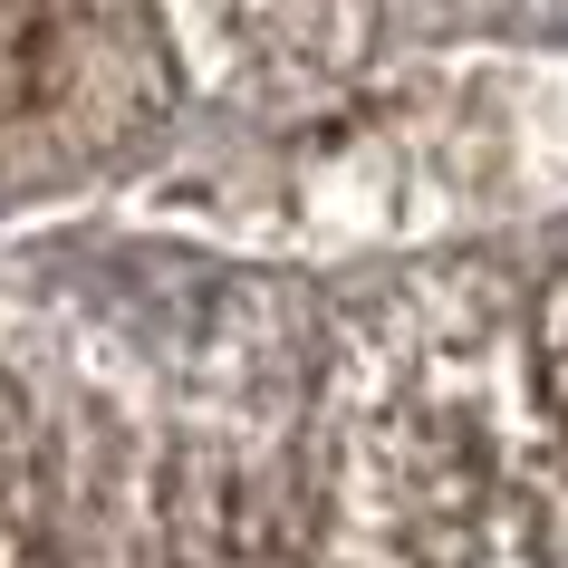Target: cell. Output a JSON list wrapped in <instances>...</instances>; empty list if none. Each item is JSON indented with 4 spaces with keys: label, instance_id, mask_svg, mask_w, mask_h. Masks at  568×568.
Listing matches in <instances>:
<instances>
[{
    "label": "cell",
    "instance_id": "cell-5",
    "mask_svg": "<svg viewBox=\"0 0 568 568\" xmlns=\"http://www.w3.org/2000/svg\"><path fill=\"white\" fill-rule=\"evenodd\" d=\"M549 357H559V395H568V290H559V308H549Z\"/></svg>",
    "mask_w": 568,
    "mask_h": 568
},
{
    "label": "cell",
    "instance_id": "cell-3",
    "mask_svg": "<svg viewBox=\"0 0 568 568\" xmlns=\"http://www.w3.org/2000/svg\"><path fill=\"white\" fill-rule=\"evenodd\" d=\"M415 30H453V39H539L568 30V0H376Z\"/></svg>",
    "mask_w": 568,
    "mask_h": 568
},
{
    "label": "cell",
    "instance_id": "cell-2",
    "mask_svg": "<svg viewBox=\"0 0 568 568\" xmlns=\"http://www.w3.org/2000/svg\"><path fill=\"white\" fill-rule=\"evenodd\" d=\"M203 97H318L366 59L376 0H164Z\"/></svg>",
    "mask_w": 568,
    "mask_h": 568
},
{
    "label": "cell",
    "instance_id": "cell-1",
    "mask_svg": "<svg viewBox=\"0 0 568 568\" xmlns=\"http://www.w3.org/2000/svg\"><path fill=\"white\" fill-rule=\"evenodd\" d=\"M337 530L357 568H568V453L463 308H395L337 366Z\"/></svg>",
    "mask_w": 568,
    "mask_h": 568
},
{
    "label": "cell",
    "instance_id": "cell-4",
    "mask_svg": "<svg viewBox=\"0 0 568 568\" xmlns=\"http://www.w3.org/2000/svg\"><path fill=\"white\" fill-rule=\"evenodd\" d=\"M30 501H39V434H30L20 386L0 376V568L30 549Z\"/></svg>",
    "mask_w": 568,
    "mask_h": 568
}]
</instances>
